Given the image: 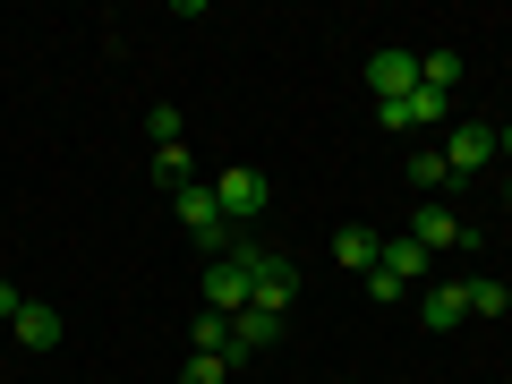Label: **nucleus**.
<instances>
[{"label":"nucleus","instance_id":"14","mask_svg":"<svg viewBox=\"0 0 512 384\" xmlns=\"http://www.w3.org/2000/svg\"><path fill=\"white\" fill-rule=\"evenodd\" d=\"M419 86L453 94V86H461V52H419Z\"/></svg>","mask_w":512,"mask_h":384},{"label":"nucleus","instance_id":"5","mask_svg":"<svg viewBox=\"0 0 512 384\" xmlns=\"http://www.w3.org/2000/svg\"><path fill=\"white\" fill-rule=\"evenodd\" d=\"M487 163H495V128H487V120H461L453 137H444V171L470 180V171H487Z\"/></svg>","mask_w":512,"mask_h":384},{"label":"nucleus","instance_id":"7","mask_svg":"<svg viewBox=\"0 0 512 384\" xmlns=\"http://www.w3.org/2000/svg\"><path fill=\"white\" fill-rule=\"evenodd\" d=\"M367 86H376V103H402V94H419V52H376L367 60Z\"/></svg>","mask_w":512,"mask_h":384},{"label":"nucleus","instance_id":"10","mask_svg":"<svg viewBox=\"0 0 512 384\" xmlns=\"http://www.w3.org/2000/svg\"><path fill=\"white\" fill-rule=\"evenodd\" d=\"M9 333H18V350H52L60 333H69V325H60V308H43V299H26V308H18V325H9Z\"/></svg>","mask_w":512,"mask_h":384},{"label":"nucleus","instance_id":"4","mask_svg":"<svg viewBox=\"0 0 512 384\" xmlns=\"http://www.w3.org/2000/svg\"><path fill=\"white\" fill-rule=\"evenodd\" d=\"M197 299H205V316H239V308H248V274H239V256H205Z\"/></svg>","mask_w":512,"mask_h":384},{"label":"nucleus","instance_id":"23","mask_svg":"<svg viewBox=\"0 0 512 384\" xmlns=\"http://www.w3.org/2000/svg\"><path fill=\"white\" fill-rule=\"evenodd\" d=\"M504 214H512V180H504Z\"/></svg>","mask_w":512,"mask_h":384},{"label":"nucleus","instance_id":"21","mask_svg":"<svg viewBox=\"0 0 512 384\" xmlns=\"http://www.w3.org/2000/svg\"><path fill=\"white\" fill-rule=\"evenodd\" d=\"M18 308H26V291H18V282H0V325H18Z\"/></svg>","mask_w":512,"mask_h":384},{"label":"nucleus","instance_id":"2","mask_svg":"<svg viewBox=\"0 0 512 384\" xmlns=\"http://www.w3.org/2000/svg\"><path fill=\"white\" fill-rule=\"evenodd\" d=\"M410 239H419L427 256H444V248H478V231H470V222H461L444 197H427L419 214H410Z\"/></svg>","mask_w":512,"mask_h":384},{"label":"nucleus","instance_id":"6","mask_svg":"<svg viewBox=\"0 0 512 384\" xmlns=\"http://www.w3.org/2000/svg\"><path fill=\"white\" fill-rule=\"evenodd\" d=\"M274 342H282V316H274V308H239V316H231V367L265 359Z\"/></svg>","mask_w":512,"mask_h":384},{"label":"nucleus","instance_id":"20","mask_svg":"<svg viewBox=\"0 0 512 384\" xmlns=\"http://www.w3.org/2000/svg\"><path fill=\"white\" fill-rule=\"evenodd\" d=\"M376 128H384V137H410V128H419V120H410V94H402V103H376Z\"/></svg>","mask_w":512,"mask_h":384},{"label":"nucleus","instance_id":"16","mask_svg":"<svg viewBox=\"0 0 512 384\" xmlns=\"http://www.w3.org/2000/svg\"><path fill=\"white\" fill-rule=\"evenodd\" d=\"M410 180H419L427 197H436V188L453 180V171H444V146H419V154H410Z\"/></svg>","mask_w":512,"mask_h":384},{"label":"nucleus","instance_id":"15","mask_svg":"<svg viewBox=\"0 0 512 384\" xmlns=\"http://www.w3.org/2000/svg\"><path fill=\"white\" fill-rule=\"evenodd\" d=\"M188 342H197L205 359H231V316H205L197 308V333H188Z\"/></svg>","mask_w":512,"mask_h":384},{"label":"nucleus","instance_id":"18","mask_svg":"<svg viewBox=\"0 0 512 384\" xmlns=\"http://www.w3.org/2000/svg\"><path fill=\"white\" fill-rule=\"evenodd\" d=\"M180 384H231V359H205V350H188Z\"/></svg>","mask_w":512,"mask_h":384},{"label":"nucleus","instance_id":"9","mask_svg":"<svg viewBox=\"0 0 512 384\" xmlns=\"http://www.w3.org/2000/svg\"><path fill=\"white\" fill-rule=\"evenodd\" d=\"M461 316H470V299H461V282H427V291H419V325H427V333H453Z\"/></svg>","mask_w":512,"mask_h":384},{"label":"nucleus","instance_id":"3","mask_svg":"<svg viewBox=\"0 0 512 384\" xmlns=\"http://www.w3.org/2000/svg\"><path fill=\"white\" fill-rule=\"evenodd\" d=\"M214 197H222V214H231V231H248V214H265V171H248V163H231V171H214Z\"/></svg>","mask_w":512,"mask_h":384},{"label":"nucleus","instance_id":"17","mask_svg":"<svg viewBox=\"0 0 512 384\" xmlns=\"http://www.w3.org/2000/svg\"><path fill=\"white\" fill-rule=\"evenodd\" d=\"M410 120H419V128H436V120H453V94H436V86H419V94H410Z\"/></svg>","mask_w":512,"mask_h":384},{"label":"nucleus","instance_id":"1","mask_svg":"<svg viewBox=\"0 0 512 384\" xmlns=\"http://www.w3.org/2000/svg\"><path fill=\"white\" fill-rule=\"evenodd\" d=\"M239 274H248V308H291V299H299V265H291V256H274V248H256V239H239Z\"/></svg>","mask_w":512,"mask_h":384},{"label":"nucleus","instance_id":"22","mask_svg":"<svg viewBox=\"0 0 512 384\" xmlns=\"http://www.w3.org/2000/svg\"><path fill=\"white\" fill-rule=\"evenodd\" d=\"M495 154H512V120H504V128H495Z\"/></svg>","mask_w":512,"mask_h":384},{"label":"nucleus","instance_id":"8","mask_svg":"<svg viewBox=\"0 0 512 384\" xmlns=\"http://www.w3.org/2000/svg\"><path fill=\"white\" fill-rule=\"evenodd\" d=\"M376 265H384V274H393V282L410 291V282H427V265H436V256H427L410 231H384V256H376Z\"/></svg>","mask_w":512,"mask_h":384},{"label":"nucleus","instance_id":"11","mask_svg":"<svg viewBox=\"0 0 512 384\" xmlns=\"http://www.w3.org/2000/svg\"><path fill=\"white\" fill-rule=\"evenodd\" d=\"M333 256H342L350 274H376V256H384V231H359V222H350V231H333Z\"/></svg>","mask_w":512,"mask_h":384},{"label":"nucleus","instance_id":"12","mask_svg":"<svg viewBox=\"0 0 512 384\" xmlns=\"http://www.w3.org/2000/svg\"><path fill=\"white\" fill-rule=\"evenodd\" d=\"M154 180H163L171 197H180V188L197 180V163H188V146H154Z\"/></svg>","mask_w":512,"mask_h":384},{"label":"nucleus","instance_id":"24","mask_svg":"<svg viewBox=\"0 0 512 384\" xmlns=\"http://www.w3.org/2000/svg\"><path fill=\"white\" fill-rule=\"evenodd\" d=\"M342 384H367V376H342Z\"/></svg>","mask_w":512,"mask_h":384},{"label":"nucleus","instance_id":"13","mask_svg":"<svg viewBox=\"0 0 512 384\" xmlns=\"http://www.w3.org/2000/svg\"><path fill=\"white\" fill-rule=\"evenodd\" d=\"M461 299H470V316H512V291H504V282H487V274L461 282Z\"/></svg>","mask_w":512,"mask_h":384},{"label":"nucleus","instance_id":"25","mask_svg":"<svg viewBox=\"0 0 512 384\" xmlns=\"http://www.w3.org/2000/svg\"><path fill=\"white\" fill-rule=\"evenodd\" d=\"M504 384H512V376H504Z\"/></svg>","mask_w":512,"mask_h":384},{"label":"nucleus","instance_id":"19","mask_svg":"<svg viewBox=\"0 0 512 384\" xmlns=\"http://www.w3.org/2000/svg\"><path fill=\"white\" fill-rule=\"evenodd\" d=\"M146 137H154V146H180V103H154L146 111Z\"/></svg>","mask_w":512,"mask_h":384}]
</instances>
